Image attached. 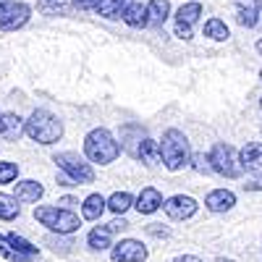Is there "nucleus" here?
<instances>
[{
	"label": "nucleus",
	"mask_w": 262,
	"mask_h": 262,
	"mask_svg": "<svg viewBox=\"0 0 262 262\" xmlns=\"http://www.w3.org/2000/svg\"><path fill=\"white\" fill-rule=\"evenodd\" d=\"M137 158H139L147 168H155V165L160 163V144H158V142H152V139H139Z\"/></svg>",
	"instance_id": "20"
},
{
	"label": "nucleus",
	"mask_w": 262,
	"mask_h": 262,
	"mask_svg": "<svg viewBox=\"0 0 262 262\" xmlns=\"http://www.w3.org/2000/svg\"><path fill=\"white\" fill-rule=\"evenodd\" d=\"M0 123H3L0 137H6L11 142H16L21 134H24V118H18L16 113H3V116H0Z\"/></svg>",
	"instance_id": "18"
},
{
	"label": "nucleus",
	"mask_w": 262,
	"mask_h": 262,
	"mask_svg": "<svg viewBox=\"0 0 262 262\" xmlns=\"http://www.w3.org/2000/svg\"><path fill=\"white\" fill-rule=\"evenodd\" d=\"M32 18V8L21 0H0V29L16 32Z\"/></svg>",
	"instance_id": "7"
},
{
	"label": "nucleus",
	"mask_w": 262,
	"mask_h": 262,
	"mask_svg": "<svg viewBox=\"0 0 262 262\" xmlns=\"http://www.w3.org/2000/svg\"><path fill=\"white\" fill-rule=\"evenodd\" d=\"M24 134L37 142V144H55L63 137V121L58 116H53L50 111H34L27 121H24Z\"/></svg>",
	"instance_id": "2"
},
{
	"label": "nucleus",
	"mask_w": 262,
	"mask_h": 262,
	"mask_svg": "<svg viewBox=\"0 0 262 262\" xmlns=\"http://www.w3.org/2000/svg\"><path fill=\"white\" fill-rule=\"evenodd\" d=\"M160 160L168 170H181L184 165H189L191 149H189V139H186L184 131L168 128L163 134V139H160Z\"/></svg>",
	"instance_id": "3"
},
{
	"label": "nucleus",
	"mask_w": 262,
	"mask_h": 262,
	"mask_svg": "<svg viewBox=\"0 0 262 262\" xmlns=\"http://www.w3.org/2000/svg\"><path fill=\"white\" fill-rule=\"evenodd\" d=\"M21 215V205L13 194H3L0 191V221H16Z\"/></svg>",
	"instance_id": "22"
},
{
	"label": "nucleus",
	"mask_w": 262,
	"mask_h": 262,
	"mask_svg": "<svg viewBox=\"0 0 262 262\" xmlns=\"http://www.w3.org/2000/svg\"><path fill=\"white\" fill-rule=\"evenodd\" d=\"M238 160H242L244 170L254 173V176H262V142L244 144V149L238 152Z\"/></svg>",
	"instance_id": "12"
},
{
	"label": "nucleus",
	"mask_w": 262,
	"mask_h": 262,
	"mask_svg": "<svg viewBox=\"0 0 262 262\" xmlns=\"http://www.w3.org/2000/svg\"><path fill=\"white\" fill-rule=\"evenodd\" d=\"M86 244H90V249H95V252L111 249L113 247V231L107 226H97V228L90 231V236H86Z\"/></svg>",
	"instance_id": "19"
},
{
	"label": "nucleus",
	"mask_w": 262,
	"mask_h": 262,
	"mask_svg": "<svg viewBox=\"0 0 262 262\" xmlns=\"http://www.w3.org/2000/svg\"><path fill=\"white\" fill-rule=\"evenodd\" d=\"M217 262H233V259H217Z\"/></svg>",
	"instance_id": "37"
},
{
	"label": "nucleus",
	"mask_w": 262,
	"mask_h": 262,
	"mask_svg": "<svg viewBox=\"0 0 262 262\" xmlns=\"http://www.w3.org/2000/svg\"><path fill=\"white\" fill-rule=\"evenodd\" d=\"M74 6L81 8V11H95L100 6V0H74Z\"/></svg>",
	"instance_id": "29"
},
{
	"label": "nucleus",
	"mask_w": 262,
	"mask_h": 262,
	"mask_svg": "<svg viewBox=\"0 0 262 262\" xmlns=\"http://www.w3.org/2000/svg\"><path fill=\"white\" fill-rule=\"evenodd\" d=\"M131 205H134V196H131L128 191H116L111 200H107V210L116 212V215H123Z\"/></svg>",
	"instance_id": "25"
},
{
	"label": "nucleus",
	"mask_w": 262,
	"mask_h": 262,
	"mask_svg": "<svg viewBox=\"0 0 262 262\" xmlns=\"http://www.w3.org/2000/svg\"><path fill=\"white\" fill-rule=\"evenodd\" d=\"M259 81H262V71H259Z\"/></svg>",
	"instance_id": "38"
},
{
	"label": "nucleus",
	"mask_w": 262,
	"mask_h": 262,
	"mask_svg": "<svg viewBox=\"0 0 262 262\" xmlns=\"http://www.w3.org/2000/svg\"><path fill=\"white\" fill-rule=\"evenodd\" d=\"M131 0H100V6L95 8L102 18H121V13L126 11V6Z\"/></svg>",
	"instance_id": "23"
},
{
	"label": "nucleus",
	"mask_w": 262,
	"mask_h": 262,
	"mask_svg": "<svg viewBox=\"0 0 262 262\" xmlns=\"http://www.w3.org/2000/svg\"><path fill=\"white\" fill-rule=\"evenodd\" d=\"M205 37H210V39H215V42H226V39L231 37V32H228V27H226V21L210 18V21H205Z\"/></svg>",
	"instance_id": "24"
},
{
	"label": "nucleus",
	"mask_w": 262,
	"mask_h": 262,
	"mask_svg": "<svg viewBox=\"0 0 262 262\" xmlns=\"http://www.w3.org/2000/svg\"><path fill=\"white\" fill-rule=\"evenodd\" d=\"M0 128H3V123H0Z\"/></svg>",
	"instance_id": "40"
},
{
	"label": "nucleus",
	"mask_w": 262,
	"mask_h": 262,
	"mask_svg": "<svg viewBox=\"0 0 262 262\" xmlns=\"http://www.w3.org/2000/svg\"><path fill=\"white\" fill-rule=\"evenodd\" d=\"M8 242H11V247L16 249V252H21V254H24V257H37L39 254V249L32 244V242H27V238L24 236H18V233H8Z\"/></svg>",
	"instance_id": "26"
},
{
	"label": "nucleus",
	"mask_w": 262,
	"mask_h": 262,
	"mask_svg": "<svg viewBox=\"0 0 262 262\" xmlns=\"http://www.w3.org/2000/svg\"><path fill=\"white\" fill-rule=\"evenodd\" d=\"M202 16V3H196V0H191V3H184L179 11H176V24H196Z\"/></svg>",
	"instance_id": "21"
},
{
	"label": "nucleus",
	"mask_w": 262,
	"mask_h": 262,
	"mask_svg": "<svg viewBox=\"0 0 262 262\" xmlns=\"http://www.w3.org/2000/svg\"><path fill=\"white\" fill-rule=\"evenodd\" d=\"M257 53H259V55H262V39H259V42H257Z\"/></svg>",
	"instance_id": "36"
},
{
	"label": "nucleus",
	"mask_w": 262,
	"mask_h": 262,
	"mask_svg": "<svg viewBox=\"0 0 262 262\" xmlns=\"http://www.w3.org/2000/svg\"><path fill=\"white\" fill-rule=\"evenodd\" d=\"M168 16H170V0H149L147 3V24L163 27Z\"/></svg>",
	"instance_id": "17"
},
{
	"label": "nucleus",
	"mask_w": 262,
	"mask_h": 262,
	"mask_svg": "<svg viewBox=\"0 0 262 262\" xmlns=\"http://www.w3.org/2000/svg\"><path fill=\"white\" fill-rule=\"evenodd\" d=\"M194 160H196V170H207V168H210V165L205 163V158H202V155H196Z\"/></svg>",
	"instance_id": "35"
},
{
	"label": "nucleus",
	"mask_w": 262,
	"mask_h": 262,
	"mask_svg": "<svg viewBox=\"0 0 262 262\" xmlns=\"http://www.w3.org/2000/svg\"><path fill=\"white\" fill-rule=\"evenodd\" d=\"M244 189H249V191H257V189H262V179H254V181L244 184Z\"/></svg>",
	"instance_id": "33"
},
{
	"label": "nucleus",
	"mask_w": 262,
	"mask_h": 262,
	"mask_svg": "<svg viewBox=\"0 0 262 262\" xmlns=\"http://www.w3.org/2000/svg\"><path fill=\"white\" fill-rule=\"evenodd\" d=\"M53 3H58V0H53Z\"/></svg>",
	"instance_id": "41"
},
{
	"label": "nucleus",
	"mask_w": 262,
	"mask_h": 262,
	"mask_svg": "<svg viewBox=\"0 0 262 262\" xmlns=\"http://www.w3.org/2000/svg\"><path fill=\"white\" fill-rule=\"evenodd\" d=\"M58 205H60V207H66V210H71V207H74V205H79V202L74 200V196H63V200H60Z\"/></svg>",
	"instance_id": "31"
},
{
	"label": "nucleus",
	"mask_w": 262,
	"mask_h": 262,
	"mask_svg": "<svg viewBox=\"0 0 262 262\" xmlns=\"http://www.w3.org/2000/svg\"><path fill=\"white\" fill-rule=\"evenodd\" d=\"M107 210V200L102 194H90L86 200L81 202V215H84V221H100L102 212Z\"/></svg>",
	"instance_id": "15"
},
{
	"label": "nucleus",
	"mask_w": 262,
	"mask_h": 262,
	"mask_svg": "<svg viewBox=\"0 0 262 262\" xmlns=\"http://www.w3.org/2000/svg\"><path fill=\"white\" fill-rule=\"evenodd\" d=\"M0 257L8 259V262H32V257H24L21 252L13 249L11 242H8V236H3V233H0Z\"/></svg>",
	"instance_id": "27"
},
{
	"label": "nucleus",
	"mask_w": 262,
	"mask_h": 262,
	"mask_svg": "<svg viewBox=\"0 0 262 262\" xmlns=\"http://www.w3.org/2000/svg\"><path fill=\"white\" fill-rule=\"evenodd\" d=\"M205 205H207V210H212V212H228V210L236 205V194L228 191V189H215V191H210V194L205 196Z\"/></svg>",
	"instance_id": "14"
},
{
	"label": "nucleus",
	"mask_w": 262,
	"mask_h": 262,
	"mask_svg": "<svg viewBox=\"0 0 262 262\" xmlns=\"http://www.w3.org/2000/svg\"><path fill=\"white\" fill-rule=\"evenodd\" d=\"M176 37L191 39V27H189V24H176Z\"/></svg>",
	"instance_id": "30"
},
{
	"label": "nucleus",
	"mask_w": 262,
	"mask_h": 262,
	"mask_svg": "<svg viewBox=\"0 0 262 262\" xmlns=\"http://www.w3.org/2000/svg\"><path fill=\"white\" fill-rule=\"evenodd\" d=\"M84 155L90 163L111 165L121 155V144L116 142V137L107 128H92L90 134L84 137Z\"/></svg>",
	"instance_id": "1"
},
{
	"label": "nucleus",
	"mask_w": 262,
	"mask_h": 262,
	"mask_svg": "<svg viewBox=\"0 0 262 262\" xmlns=\"http://www.w3.org/2000/svg\"><path fill=\"white\" fill-rule=\"evenodd\" d=\"M121 18L126 21L128 27L142 29V27H147V6L139 3V0H131V3L126 6V11L121 13Z\"/></svg>",
	"instance_id": "16"
},
{
	"label": "nucleus",
	"mask_w": 262,
	"mask_h": 262,
	"mask_svg": "<svg viewBox=\"0 0 262 262\" xmlns=\"http://www.w3.org/2000/svg\"><path fill=\"white\" fill-rule=\"evenodd\" d=\"M34 221H39L45 228H50L53 233H60V236L74 233L81 226L76 212L66 210V207H55V205H39V207H34Z\"/></svg>",
	"instance_id": "4"
},
{
	"label": "nucleus",
	"mask_w": 262,
	"mask_h": 262,
	"mask_svg": "<svg viewBox=\"0 0 262 262\" xmlns=\"http://www.w3.org/2000/svg\"><path fill=\"white\" fill-rule=\"evenodd\" d=\"M196 207H200L196 200L194 196H186V194H176V196H170V200L163 202V210L170 221H186V217H191L196 212Z\"/></svg>",
	"instance_id": "9"
},
{
	"label": "nucleus",
	"mask_w": 262,
	"mask_h": 262,
	"mask_svg": "<svg viewBox=\"0 0 262 262\" xmlns=\"http://www.w3.org/2000/svg\"><path fill=\"white\" fill-rule=\"evenodd\" d=\"M173 262H202L200 257H191V254H184V257H176Z\"/></svg>",
	"instance_id": "34"
},
{
	"label": "nucleus",
	"mask_w": 262,
	"mask_h": 262,
	"mask_svg": "<svg viewBox=\"0 0 262 262\" xmlns=\"http://www.w3.org/2000/svg\"><path fill=\"white\" fill-rule=\"evenodd\" d=\"M18 176V163L13 160H0V184H11Z\"/></svg>",
	"instance_id": "28"
},
{
	"label": "nucleus",
	"mask_w": 262,
	"mask_h": 262,
	"mask_svg": "<svg viewBox=\"0 0 262 262\" xmlns=\"http://www.w3.org/2000/svg\"><path fill=\"white\" fill-rule=\"evenodd\" d=\"M42 194H45V186H42L39 181H34V179L18 181L16 189H13V196H16L18 202H39Z\"/></svg>",
	"instance_id": "13"
},
{
	"label": "nucleus",
	"mask_w": 262,
	"mask_h": 262,
	"mask_svg": "<svg viewBox=\"0 0 262 262\" xmlns=\"http://www.w3.org/2000/svg\"><path fill=\"white\" fill-rule=\"evenodd\" d=\"M134 207L139 215H152V212H158L163 207V194L155 189V186H144L139 191V196L134 200Z\"/></svg>",
	"instance_id": "10"
},
{
	"label": "nucleus",
	"mask_w": 262,
	"mask_h": 262,
	"mask_svg": "<svg viewBox=\"0 0 262 262\" xmlns=\"http://www.w3.org/2000/svg\"><path fill=\"white\" fill-rule=\"evenodd\" d=\"M233 11H236V18L238 24L252 29L257 27L259 21V0H233Z\"/></svg>",
	"instance_id": "11"
},
{
	"label": "nucleus",
	"mask_w": 262,
	"mask_h": 262,
	"mask_svg": "<svg viewBox=\"0 0 262 262\" xmlns=\"http://www.w3.org/2000/svg\"><path fill=\"white\" fill-rule=\"evenodd\" d=\"M207 165H210L215 173L226 176V179H238V176L244 173L242 160H238V152H236L231 144H226V142L212 144L210 155H207Z\"/></svg>",
	"instance_id": "5"
},
{
	"label": "nucleus",
	"mask_w": 262,
	"mask_h": 262,
	"mask_svg": "<svg viewBox=\"0 0 262 262\" xmlns=\"http://www.w3.org/2000/svg\"><path fill=\"white\" fill-rule=\"evenodd\" d=\"M55 160V165H58V170L60 173H66L74 184H92L95 181V170H92V165L86 163L81 155H76V152H58V155L53 158Z\"/></svg>",
	"instance_id": "6"
},
{
	"label": "nucleus",
	"mask_w": 262,
	"mask_h": 262,
	"mask_svg": "<svg viewBox=\"0 0 262 262\" xmlns=\"http://www.w3.org/2000/svg\"><path fill=\"white\" fill-rule=\"evenodd\" d=\"M149 257V249L137 242V238H123V242L111 247V259L113 262H144Z\"/></svg>",
	"instance_id": "8"
},
{
	"label": "nucleus",
	"mask_w": 262,
	"mask_h": 262,
	"mask_svg": "<svg viewBox=\"0 0 262 262\" xmlns=\"http://www.w3.org/2000/svg\"><path fill=\"white\" fill-rule=\"evenodd\" d=\"M58 186H76V184L66 176V173H60V176H58Z\"/></svg>",
	"instance_id": "32"
},
{
	"label": "nucleus",
	"mask_w": 262,
	"mask_h": 262,
	"mask_svg": "<svg viewBox=\"0 0 262 262\" xmlns=\"http://www.w3.org/2000/svg\"><path fill=\"white\" fill-rule=\"evenodd\" d=\"M259 3H262V0H259Z\"/></svg>",
	"instance_id": "42"
},
{
	"label": "nucleus",
	"mask_w": 262,
	"mask_h": 262,
	"mask_svg": "<svg viewBox=\"0 0 262 262\" xmlns=\"http://www.w3.org/2000/svg\"><path fill=\"white\" fill-rule=\"evenodd\" d=\"M259 107H262V100H259Z\"/></svg>",
	"instance_id": "39"
}]
</instances>
